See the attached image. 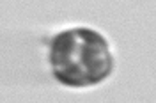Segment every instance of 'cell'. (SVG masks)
Listing matches in <instances>:
<instances>
[{
  "label": "cell",
  "instance_id": "1",
  "mask_svg": "<svg viewBox=\"0 0 156 103\" xmlns=\"http://www.w3.org/2000/svg\"><path fill=\"white\" fill-rule=\"evenodd\" d=\"M51 61L55 69H64L55 75L62 82L73 85L99 82L110 71L107 43L90 30L60 34L53 43Z\"/></svg>",
  "mask_w": 156,
  "mask_h": 103
}]
</instances>
